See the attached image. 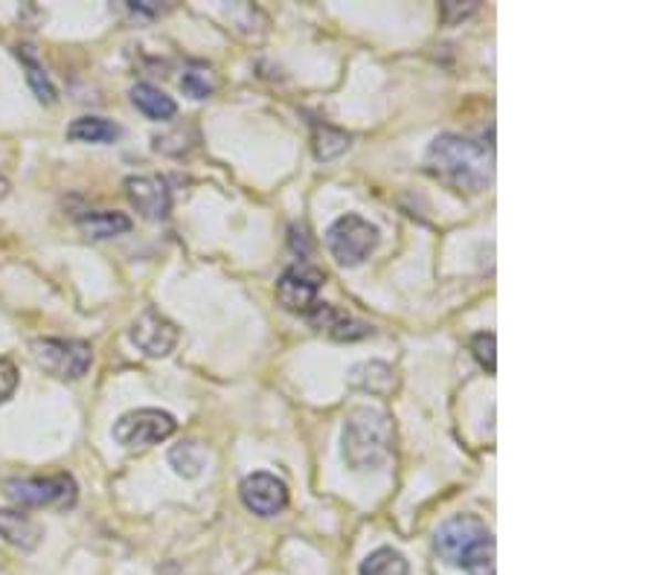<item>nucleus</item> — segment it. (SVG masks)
Listing matches in <instances>:
<instances>
[{"label": "nucleus", "instance_id": "1", "mask_svg": "<svg viewBox=\"0 0 654 575\" xmlns=\"http://www.w3.org/2000/svg\"><path fill=\"white\" fill-rule=\"evenodd\" d=\"M425 166L443 184L468 195L484 192L495 175L491 151H486L484 146H477L468 137H460V134H439L428 146Z\"/></svg>", "mask_w": 654, "mask_h": 575}, {"label": "nucleus", "instance_id": "2", "mask_svg": "<svg viewBox=\"0 0 654 575\" xmlns=\"http://www.w3.org/2000/svg\"><path fill=\"white\" fill-rule=\"evenodd\" d=\"M434 546L439 558L468 575H495V537L475 514H454L436 529Z\"/></svg>", "mask_w": 654, "mask_h": 575}, {"label": "nucleus", "instance_id": "3", "mask_svg": "<svg viewBox=\"0 0 654 575\" xmlns=\"http://www.w3.org/2000/svg\"><path fill=\"white\" fill-rule=\"evenodd\" d=\"M393 421L382 407H355L343 421V459L355 471H378L393 457Z\"/></svg>", "mask_w": 654, "mask_h": 575}, {"label": "nucleus", "instance_id": "4", "mask_svg": "<svg viewBox=\"0 0 654 575\" xmlns=\"http://www.w3.org/2000/svg\"><path fill=\"white\" fill-rule=\"evenodd\" d=\"M30 349L35 364L59 381H79V378H85L91 364H94V349L85 341L39 337V341H32Z\"/></svg>", "mask_w": 654, "mask_h": 575}, {"label": "nucleus", "instance_id": "5", "mask_svg": "<svg viewBox=\"0 0 654 575\" xmlns=\"http://www.w3.org/2000/svg\"><path fill=\"white\" fill-rule=\"evenodd\" d=\"M3 491L12 503L24 505V509H71L79 494L76 480L71 474L7 480Z\"/></svg>", "mask_w": 654, "mask_h": 575}, {"label": "nucleus", "instance_id": "6", "mask_svg": "<svg viewBox=\"0 0 654 575\" xmlns=\"http://www.w3.org/2000/svg\"><path fill=\"white\" fill-rule=\"evenodd\" d=\"M175 430H178L175 416L166 410H157V407H141V410L123 412L114 421V439L128 451H143V448L166 442Z\"/></svg>", "mask_w": 654, "mask_h": 575}, {"label": "nucleus", "instance_id": "7", "mask_svg": "<svg viewBox=\"0 0 654 575\" xmlns=\"http://www.w3.org/2000/svg\"><path fill=\"white\" fill-rule=\"evenodd\" d=\"M326 244L338 262L355 268V264L366 262L370 253L378 248V227L361 216H341L326 230Z\"/></svg>", "mask_w": 654, "mask_h": 575}, {"label": "nucleus", "instance_id": "8", "mask_svg": "<svg viewBox=\"0 0 654 575\" xmlns=\"http://www.w3.org/2000/svg\"><path fill=\"white\" fill-rule=\"evenodd\" d=\"M320 285H323V271H318L314 264H291L289 271L280 276V282H277V303L286 312L309 317L320 303Z\"/></svg>", "mask_w": 654, "mask_h": 575}, {"label": "nucleus", "instance_id": "9", "mask_svg": "<svg viewBox=\"0 0 654 575\" xmlns=\"http://www.w3.org/2000/svg\"><path fill=\"white\" fill-rule=\"evenodd\" d=\"M128 335L146 358H166L178 346L180 332L166 314H160L157 309H146V312L137 314Z\"/></svg>", "mask_w": 654, "mask_h": 575}, {"label": "nucleus", "instance_id": "10", "mask_svg": "<svg viewBox=\"0 0 654 575\" xmlns=\"http://www.w3.org/2000/svg\"><path fill=\"white\" fill-rule=\"evenodd\" d=\"M239 494H242V503L259 518H277L289 505V485L280 477L266 474V471L245 477Z\"/></svg>", "mask_w": 654, "mask_h": 575}, {"label": "nucleus", "instance_id": "11", "mask_svg": "<svg viewBox=\"0 0 654 575\" xmlns=\"http://www.w3.org/2000/svg\"><path fill=\"white\" fill-rule=\"evenodd\" d=\"M125 195L146 221H164L172 210V195L164 178L157 175H132L125 178Z\"/></svg>", "mask_w": 654, "mask_h": 575}, {"label": "nucleus", "instance_id": "12", "mask_svg": "<svg viewBox=\"0 0 654 575\" xmlns=\"http://www.w3.org/2000/svg\"><path fill=\"white\" fill-rule=\"evenodd\" d=\"M309 323L318 328L320 335L332 337V341L352 343L373 335V326H366V323H361V320H355L332 303H318V309L309 314Z\"/></svg>", "mask_w": 654, "mask_h": 575}, {"label": "nucleus", "instance_id": "13", "mask_svg": "<svg viewBox=\"0 0 654 575\" xmlns=\"http://www.w3.org/2000/svg\"><path fill=\"white\" fill-rule=\"evenodd\" d=\"M0 537L18 550H35L41 541V526L24 512L15 509H0Z\"/></svg>", "mask_w": 654, "mask_h": 575}, {"label": "nucleus", "instance_id": "14", "mask_svg": "<svg viewBox=\"0 0 654 575\" xmlns=\"http://www.w3.org/2000/svg\"><path fill=\"white\" fill-rule=\"evenodd\" d=\"M79 230L87 239L102 241V239H114V236H123L132 230V218L125 216V212H114V210H91L85 216L76 218Z\"/></svg>", "mask_w": 654, "mask_h": 575}, {"label": "nucleus", "instance_id": "15", "mask_svg": "<svg viewBox=\"0 0 654 575\" xmlns=\"http://www.w3.org/2000/svg\"><path fill=\"white\" fill-rule=\"evenodd\" d=\"M132 102L134 108L141 111V114H146L148 119H155V123H166V119H172L178 114L175 100L166 96L160 87L148 85V82H137V85L132 87Z\"/></svg>", "mask_w": 654, "mask_h": 575}, {"label": "nucleus", "instance_id": "16", "mask_svg": "<svg viewBox=\"0 0 654 575\" xmlns=\"http://www.w3.org/2000/svg\"><path fill=\"white\" fill-rule=\"evenodd\" d=\"M18 62H21V67L27 71V85L32 87V94H35V100L44 102V105H53L55 102V85L53 79L48 76V71H44V64H41L39 53H35V48H30V44H24V48L15 50Z\"/></svg>", "mask_w": 654, "mask_h": 575}, {"label": "nucleus", "instance_id": "17", "mask_svg": "<svg viewBox=\"0 0 654 575\" xmlns=\"http://www.w3.org/2000/svg\"><path fill=\"white\" fill-rule=\"evenodd\" d=\"M68 137L73 143H94V146H108L120 137V125L105 117H79L68 125Z\"/></svg>", "mask_w": 654, "mask_h": 575}, {"label": "nucleus", "instance_id": "18", "mask_svg": "<svg viewBox=\"0 0 654 575\" xmlns=\"http://www.w3.org/2000/svg\"><path fill=\"white\" fill-rule=\"evenodd\" d=\"M361 575H411V564L398 550L382 546V550L370 552L361 564Z\"/></svg>", "mask_w": 654, "mask_h": 575}, {"label": "nucleus", "instance_id": "19", "mask_svg": "<svg viewBox=\"0 0 654 575\" xmlns=\"http://www.w3.org/2000/svg\"><path fill=\"white\" fill-rule=\"evenodd\" d=\"M312 143H314V157L318 160H335L341 157L346 148H350L352 137L341 128H332V125H312Z\"/></svg>", "mask_w": 654, "mask_h": 575}, {"label": "nucleus", "instance_id": "20", "mask_svg": "<svg viewBox=\"0 0 654 575\" xmlns=\"http://www.w3.org/2000/svg\"><path fill=\"white\" fill-rule=\"evenodd\" d=\"M169 462L180 477L195 480V477H201V471L207 468V451H204L198 442H180L169 451Z\"/></svg>", "mask_w": 654, "mask_h": 575}, {"label": "nucleus", "instance_id": "21", "mask_svg": "<svg viewBox=\"0 0 654 575\" xmlns=\"http://www.w3.org/2000/svg\"><path fill=\"white\" fill-rule=\"evenodd\" d=\"M180 87H184L193 100H207V96L216 91V79H212L210 67L193 64V67L180 76Z\"/></svg>", "mask_w": 654, "mask_h": 575}, {"label": "nucleus", "instance_id": "22", "mask_svg": "<svg viewBox=\"0 0 654 575\" xmlns=\"http://www.w3.org/2000/svg\"><path fill=\"white\" fill-rule=\"evenodd\" d=\"M471 352H475L477 364L484 366V369L489 375H495V369H498V364H495V352H498V337L491 335V332H480V335H475V341H471Z\"/></svg>", "mask_w": 654, "mask_h": 575}, {"label": "nucleus", "instance_id": "23", "mask_svg": "<svg viewBox=\"0 0 654 575\" xmlns=\"http://www.w3.org/2000/svg\"><path fill=\"white\" fill-rule=\"evenodd\" d=\"M18 389V366L12 360L0 358V405L12 398Z\"/></svg>", "mask_w": 654, "mask_h": 575}, {"label": "nucleus", "instance_id": "24", "mask_svg": "<svg viewBox=\"0 0 654 575\" xmlns=\"http://www.w3.org/2000/svg\"><path fill=\"white\" fill-rule=\"evenodd\" d=\"M477 9V3L471 0V3H466V7H460L457 0H445L443 3V18H445V24H457V21H463V18H468L471 12Z\"/></svg>", "mask_w": 654, "mask_h": 575}, {"label": "nucleus", "instance_id": "25", "mask_svg": "<svg viewBox=\"0 0 654 575\" xmlns=\"http://www.w3.org/2000/svg\"><path fill=\"white\" fill-rule=\"evenodd\" d=\"M7 195H9V180L7 178H0V201H3Z\"/></svg>", "mask_w": 654, "mask_h": 575}]
</instances>
